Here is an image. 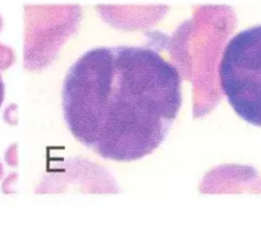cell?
I'll return each instance as SVG.
<instances>
[{
  "mask_svg": "<svg viewBox=\"0 0 261 237\" xmlns=\"http://www.w3.org/2000/svg\"><path fill=\"white\" fill-rule=\"evenodd\" d=\"M4 97H6V86H4L3 78H2V76H0V108H2V105H3Z\"/></svg>",
  "mask_w": 261,
  "mask_h": 237,
  "instance_id": "obj_4",
  "label": "cell"
},
{
  "mask_svg": "<svg viewBox=\"0 0 261 237\" xmlns=\"http://www.w3.org/2000/svg\"><path fill=\"white\" fill-rule=\"evenodd\" d=\"M180 107L179 70L144 45L92 48L68 68L63 81L68 131L105 160L135 162L154 153Z\"/></svg>",
  "mask_w": 261,
  "mask_h": 237,
  "instance_id": "obj_1",
  "label": "cell"
},
{
  "mask_svg": "<svg viewBox=\"0 0 261 237\" xmlns=\"http://www.w3.org/2000/svg\"><path fill=\"white\" fill-rule=\"evenodd\" d=\"M0 176H2V168H0Z\"/></svg>",
  "mask_w": 261,
  "mask_h": 237,
  "instance_id": "obj_6",
  "label": "cell"
},
{
  "mask_svg": "<svg viewBox=\"0 0 261 237\" xmlns=\"http://www.w3.org/2000/svg\"><path fill=\"white\" fill-rule=\"evenodd\" d=\"M12 60H13V57H12L11 50L0 45V68L9 67Z\"/></svg>",
  "mask_w": 261,
  "mask_h": 237,
  "instance_id": "obj_3",
  "label": "cell"
},
{
  "mask_svg": "<svg viewBox=\"0 0 261 237\" xmlns=\"http://www.w3.org/2000/svg\"><path fill=\"white\" fill-rule=\"evenodd\" d=\"M219 81L236 114L261 128V25L242 30L227 42Z\"/></svg>",
  "mask_w": 261,
  "mask_h": 237,
  "instance_id": "obj_2",
  "label": "cell"
},
{
  "mask_svg": "<svg viewBox=\"0 0 261 237\" xmlns=\"http://www.w3.org/2000/svg\"><path fill=\"white\" fill-rule=\"evenodd\" d=\"M0 29H2V18H0Z\"/></svg>",
  "mask_w": 261,
  "mask_h": 237,
  "instance_id": "obj_5",
  "label": "cell"
}]
</instances>
